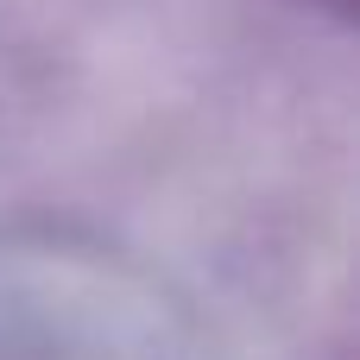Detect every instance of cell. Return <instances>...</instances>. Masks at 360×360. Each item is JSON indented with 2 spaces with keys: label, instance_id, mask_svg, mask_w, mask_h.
<instances>
[{
  "label": "cell",
  "instance_id": "1",
  "mask_svg": "<svg viewBox=\"0 0 360 360\" xmlns=\"http://www.w3.org/2000/svg\"><path fill=\"white\" fill-rule=\"evenodd\" d=\"M329 6H335V13H348V0H329Z\"/></svg>",
  "mask_w": 360,
  "mask_h": 360
}]
</instances>
